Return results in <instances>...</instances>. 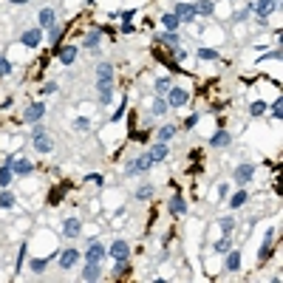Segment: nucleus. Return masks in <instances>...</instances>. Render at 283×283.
<instances>
[{
  "label": "nucleus",
  "mask_w": 283,
  "mask_h": 283,
  "mask_svg": "<svg viewBox=\"0 0 283 283\" xmlns=\"http://www.w3.org/2000/svg\"><path fill=\"white\" fill-rule=\"evenodd\" d=\"M153 156H150V150H145V153H139L136 159H130L128 164H125V176H142V173H148L150 167H153Z\"/></svg>",
  "instance_id": "1"
},
{
  "label": "nucleus",
  "mask_w": 283,
  "mask_h": 283,
  "mask_svg": "<svg viewBox=\"0 0 283 283\" xmlns=\"http://www.w3.org/2000/svg\"><path fill=\"white\" fill-rule=\"evenodd\" d=\"M277 6H280V0H258V3H252V14L258 17L255 23L266 26V17H269L272 12H277Z\"/></svg>",
  "instance_id": "2"
},
{
  "label": "nucleus",
  "mask_w": 283,
  "mask_h": 283,
  "mask_svg": "<svg viewBox=\"0 0 283 283\" xmlns=\"http://www.w3.org/2000/svg\"><path fill=\"white\" fill-rule=\"evenodd\" d=\"M173 14L179 17V23L181 26H190V23H196V6H193V0H179L176 3V9H173Z\"/></svg>",
  "instance_id": "3"
},
{
  "label": "nucleus",
  "mask_w": 283,
  "mask_h": 283,
  "mask_svg": "<svg viewBox=\"0 0 283 283\" xmlns=\"http://www.w3.org/2000/svg\"><path fill=\"white\" fill-rule=\"evenodd\" d=\"M82 258H85V264H102V261L108 258V246L99 244V241H91L88 249L82 252Z\"/></svg>",
  "instance_id": "4"
},
{
  "label": "nucleus",
  "mask_w": 283,
  "mask_h": 283,
  "mask_svg": "<svg viewBox=\"0 0 283 283\" xmlns=\"http://www.w3.org/2000/svg\"><path fill=\"white\" fill-rule=\"evenodd\" d=\"M252 179H255V164H252V161H244V164H238L232 170V181L238 187H246Z\"/></svg>",
  "instance_id": "5"
},
{
  "label": "nucleus",
  "mask_w": 283,
  "mask_h": 283,
  "mask_svg": "<svg viewBox=\"0 0 283 283\" xmlns=\"http://www.w3.org/2000/svg\"><path fill=\"white\" fill-rule=\"evenodd\" d=\"M164 99H167V108H184V105L190 102V91H184V88H179V85H173L170 91L164 93Z\"/></svg>",
  "instance_id": "6"
},
{
  "label": "nucleus",
  "mask_w": 283,
  "mask_h": 283,
  "mask_svg": "<svg viewBox=\"0 0 283 283\" xmlns=\"http://www.w3.org/2000/svg\"><path fill=\"white\" fill-rule=\"evenodd\" d=\"M45 116V102H31L23 111V125H37Z\"/></svg>",
  "instance_id": "7"
},
{
  "label": "nucleus",
  "mask_w": 283,
  "mask_h": 283,
  "mask_svg": "<svg viewBox=\"0 0 283 283\" xmlns=\"http://www.w3.org/2000/svg\"><path fill=\"white\" fill-rule=\"evenodd\" d=\"M116 82V68L113 62H99L97 65V85H113Z\"/></svg>",
  "instance_id": "8"
},
{
  "label": "nucleus",
  "mask_w": 283,
  "mask_h": 283,
  "mask_svg": "<svg viewBox=\"0 0 283 283\" xmlns=\"http://www.w3.org/2000/svg\"><path fill=\"white\" fill-rule=\"evenodd\" d=\"M20 45H26V49H40L43 45V29H26L23 34H20Z\"/></svg>",
  "instance_id": "9"
},
{
  "label": "nucleus",
  "mask_w": 283,
  "mask_h": 283,
  "mask_svg": "<svg viewBox=\"0 0 283 283\" xmlns=\"http://www.w3.org/2000/svg\"><path fill=\"white\" fill-rule=\"evenodd\" d=\"M108 255H111L113 261H130V244L125 238H116L108 246Z\"/></svg>",
  "instance_id": "10"
},
{
  "label": "nucleus",
  "mask_w": 283,
  "mask_h": 283,
  "mask_svg": "<svg viewBox=\"0 0 283 283\" xmlns=\"http://www.w3.org/2000/svg\"><path fill=\"white\" fill-rule=\"evenodd\" d=\"M80 249H74V246H68V249H60V269L62 272H71L77 266V261H80Z\"/></svg>",
  "instance_id": "11"
},
{
  "label": "nucleus",
  "mask_w": 283,
  "mask_h": 283,
  "mask_svg": "<svg viewBox=\"0 0 283 283\" xmlns=\"http://www.w3.org/2000/svg\"><path fill=\"white\" fill-rule=\"evenodd\" d=\"M167 209H170V216H176V218H184L187 213H190V204H187V198L181 196V193H176V196L170 198V204H167Z\"/></svg>",
  "instance_id": "12"
},
{
  "label": "nucleus",
  "mask_w": 283,
  "mask_h": 283,
  "mask_svg": "<svg viewBox=\"0 0 283 283\" xmlns=\"http://www.w3.org/2000/svg\"><path fill=\"white\" fill-rule=\"evenodd\" d=\"M207 145L209 148H216V150H227L229 145H232V136H229L227 130H216V133L207 139Z\"/></svg>",
  "instance_id": "13"
},
{
  "label": "nucleus",
  "mask_w": 283,
  "mask_h": 283,
  "mask_svg": "<svg viewBox=\"0 0 283 283\" xmlns=\"http://www.w3.org/2000/svg\"><path fill=\"white\" fill-rule=\"evenodd\" d=\"M77 54H80V49L77 45H60L57 49V60H60V65H74V60H77Z\"/></svg>",
  "instance_id": "14"
},
{
  "label": "nucleus",
  "mask_w": 283,
  "mask_h": 283,
  "mask_svg": "<svg viewBox=\"0 0 283 283\" xmlns=\"http://www.w3.org/2000/svg\"><path fill=\"white\" fill-rule=\"evenodd\" d=\"M37 23H40V29H43V31H49L51 26H57V12L51 6H43L37 12Z\"/></svg>",
  "instance_id": "15"
},
{
  "label": "nucleus",
  "mask_w": 283,
  "mask_h": 283,
  "mask_svg": "<svg viewBox=\"0 0 283 283\" xmlns=\"http://www.w3.org/2000/svg\"><path fill=\"white\" fill-rule=\"evenodd\" d=\"M102 37H105V29H99V26H93V29L85 34V40H82V45H85L88 51H91V49H99V45H102Z\"/></svg>",
  "instance_id": "16"
},
{
  "label": "nucleus",
  "mask_w": 283,
  "mask_h": 283,
  "mask_svg": "<svg viewBox=\"0 0 283 283\" xmlns=\"http://www.w3.org/2000/svg\"><path fill=\"white\" fill-rule=\"evenodd\" d=\"M12 170H14V176H31V173H34V164H31L26 156H14V159H12Z\"/></svg>",
  "instance_id": "17"
},
{
  "label": "nucleus",
  "mask_w": 283,
  "mask_h": 283,
  "mask_svg": "<svg viewBox=\"0 0 283 283\" xmlns=\"http://www.w3.org/2000/svg\"><path fill=\"white\" fill-rule=\"evenodd\" d=\"M62 235H65L68 241L80 238V235H82V221H80V218H68V221L62 224Z\"/></svg>",
  "instance_id": "18"
},
{
  "label": "nucleus",
  "mask_w": 283,
  "mask_h": 283,
  "mask_svg": "<svg viewBox=\"0 0 283 283\" xmlns=\"http://www.w3.org/2000/svg\"><path fill=\"white\" fill-rule=\"evenodd\" d=\"M224 258H227V261H224V272H238L241 269V249H235V246H232Z\"/></svg>",
  "instance_id": "19"
},
{
  "label": "nucleus",
  "mask_w": 283,
  "mask_h": 283,
  "mask_svg": "<svg viewBox=\"0 0 283 283\" xmlns=\"http://www.w3.org/2000/svg\"><path fill=\"white\" fill-rule=\"evenodd\" d=\"M99 277H102V266H99V264H85V266H82L80 280L91 283V280H99Z\"/></svg>",
  "instance_id": "20"
},
{
  "label": "nucleus",
  "mask_w": 283,
  "mask_h": 283,
  "mask_svg": "<svg viewBox=\"0 0 283 283\" xmlns=\"http://www.w3.org/2000/svg\"><path fill=\"white\" fill-rule=\"evenodd\" d=\"M156 40H159V43H164L167 49H179V45H181L179 31H159V34H156Z\"/></svg>",
  "instance_id": "21"
},
{
  "label": "nucleus",
  "mask_w": 283,
  "mask_h": 283,
  "mask_svg": "<svg viewBox=\"0 0 283 283\" xmlns=\"http://www.w3.org/2000/svg\"><path fill=\"white\" fill-rule=\"evenodd\" d=\"M34 150H37V153H51V150H54V142H51V136L49 133H40V136H34Z\"/></svg>",
  "instance_id": "22"
},
{
  "label": "nucleus",
  "mask_w": 283,
  "mask_h": 283,
  "mask_svg": "<svg viewBox=\"0 0 283 283\" xmlns=\"http://www.w3.org/2000/svg\"><path fill=\"white\" fill-rule=\"evenodd\" d=\"M150 156H153L156 164H159V161H164L167 156H170V148H167V142H153V145H150Z\"/></svg>",
  "instance_id": "23"
},
{
  "label": "nucleus",
  "mask_w": 283,
  "mask_h": 283,
  "mask_svg": "<svg viewBox=\"0 0 283 283\" xmlns=\"http://www.w3.org/2000/svg\"><path fill=\"white\" fill-rule=\"evenodd\" d=\"M246 201H249V190H246V187H241V190H235L232 196H229V209H241Z\"/></svg>",
  "instance_id": "24"
},
{
  "label": "nucleus",
  "mask_w": 283,
  "mask_h": 283,
  "mask_svg": "<svg viewBox=\"0 0 283 283\" xmlns=\"http://www.w3.org/2000/svg\"><path fill=\"white\" fill-rule=\"evenodd\" d=\"M113 85H97V99H99V105H102V108H108V105L113 102Z\"/></svg>",
  "instance_id": "25"
},
{
  "label": "nucleus",
  "mask_w": 283,
  "mask_h": 283,
  "mask_svg": "<svg viewBox=\"0 0 283 283\" xmlns=\"http://www.w3.org/2000/svg\"><path fill=\"white\" fill-rule=\"evenodd\" d=\"M193 6H196L198 17H209V14H216V3H213V0H193Z\"/></svg>",
  "instance_id": "26"
},
{
  "label": "nucleus",
  "mask_w": 283,
  "mask_h": 283,
  "mask_svg": "<svg viewBox=\"0 0 283 283\" xmlns=\"http://www.w3.org/2000/svg\"><path fill=\"white\" fill-rule=\"evenodd\" d=\"M159 23H161V29H164V31H179V29H181L179 17H176L173 12H164V14H161V20H159Z\"/></svg>",
  "instance_id": "27"
},
{
  "label": "nucleus",
  "mask_w": 283,
  "mask_h": 283,
  "mask_svg": "<svg viewBox=\"0 0 283 283\" xmlns=\"http://www.w3.org/2000/svg\"><path fill=\"white\" fill-rule=\"evenodd\" d=\"M272 241H275V229H269V232H266V238H264V244H261V252H258L261 261H269V255H272Z\"/></svg>",
  "instance_id": "28"
},
{
  "label": "nucleus",
  "mask_w": 283,
  "mask_h": 283,
  "mask_svg": "<svg viewBox=\"0 0 283 283\" xmlns=\"http://www.w3.org/2000/svg\"><path fill=\"white\" fill-rule=\"evenodd\" d=\"M62 34H65V26H51L49 31H45V43L49 45H57L62 40Z\"/></svg>",
  "instance_id": "29"
},
{
  "label": "nucleus",
  "mask_w": 283,
  "mask_h": 283,
  "mask_svg": "<svg viewBox=\"0 0 283 283\" xmlns=\"http://www.w3.org/2000/svg\"><path fill=\"white\" fill-rule=\"evenodd\" d=\"M176 133H179V128H176V125H161L159 133H156V142H167V145H170V139Z\"/></svg>",
  "instance_id": "30"
},
{
  "label": "nucleus",
  "mask_w": 283,
  "mask_h": 283,
  "mask_svg": "<svg viewBox=\"0 0 283 283\" xmlns=\"http://www.w3.org/2000/svg\"><path fill=\"white\" fill-rule=\"evenodd\" d=\"M196 54H198V60H201V62H216L218 57H221L216 49H209V45H198V51H196Z\"/></svg>",
  "instance_id": "31"
},
{
  "label": "nucleus",
  "mask_w": 283,
  "mask_h": 283,
  "mask_svg": "<svg viewBox=\"0 0 283 283\" xmlns=\"http://www.w3.org/2000/svg\"><path fill=\"white\" fill-rule=\"evenodd\" d=\"M12 181H14V170L9 164H0V190L12 187Z\"/></svg>",
  "instance_id": "32"
},
{
  "label": "nucleus",
  "mask_w": 283,
  "mask_h": 283,
  "mask_svg": "<svg viewBox=\"0 0 283 283\" xmlns=\"http://www.w3.org/2000/svg\"><path fill=\"white\" fill-rule=\"evenodd\" d=\"M14 204H17V196H14L9 187H6V190H0V209H12Z\"/></svg>",
  "instance_id": "33"
},
{
  "label": "nucleus",
  "mask_w": 283,
  "mask_h": 283,
  "mask_svg": "<svg viewBox=\"0 0 283 283\" xmlns=\"http://www.w3.org/2000/svg\"><path fill=\"white\" fill-rule=\"evenodd\" d=\"M49 264H51V255H45V258H34L29 264V269L34 272V275H43V272L49 269Z\"/></svg>",
  "instance_id": "34"
},
{
  "label": "nucleus",
  "mask_w": 283,
  "mask_h": 283,
  "mask_svg": "<svg viewBox=\"0 0 283 283\" xmlns=\"http://www.w3.org/2000/svg\"><path fill=\"white\" fill-rule=\"evenodd\" d=\"M153 193H156V187L153 184H142V187H136V201H150L153 198Z\"/></svg>",
  "instance_id": "35"
},
{
  "label": "nucleus",
  "mask_w": 283,
  "mask_h": 283,
  "mask_svg": "<svg viewBox=\"0 0 283 283\" xmlns=\"http://www.w3.org/2000/svg\"><path fill=\"white\" fill-rule=\"evenodd\" d=\"M167 111H170V108H167V99H164V97H156L150 113H153V116H167Z\"/></svg>",
  "instance_id": "36"
},
{
  "label": "nucleus",
  "mask_w": 283,
  "mask_h": 283,
  "mask_svg": "<svg viewBox=\"0 0 283 283\" xmlns=\"http://www.w3.org/2000/svg\"><path fill=\"white\" fill-rule=\"evenodd\" d=\"M153 88H156V97H164V93L173 88V80H170V77H159Z\"/></svg>",
  "instance_id": "37"
},
{
  "label": "nucleus",
  "mask_w": 283,
  "mask_h": 283,
  "mask_svg": "<svg viewBox=\"0 0 283 283\" xmlns=\"http://www.w3.org/2000/svg\"><path fill=\"white\" fill-rule=\"evenodd\" d=\"M218 229H221L224 235H232V229H235V218H232V216L218 218Z\"/></svg>",
  "instance_id": "38"
},
{
  "label": "nucleus",
  "mask_w": 283,
  "mask_h": 283,
  "mask_svg": "<svg viewBox=\"0 0 283 283\" xmlns=\"http://www.w3.org/2000/svg\"><path fill=\"white\" fill-rule=\"evenodd\" d=\"M213 249H216L218 255H227L229 249H232V241H229V235H224L221 241H216V246H213Z\"/></svg>",
  "instance_id": "39"
},
{
  "label": "nucleus",
  "mask_w": 283,
  "mask_h": 283,
  "mask_svg": "<svg viewBox=\"0 0 283 283\" xmlns=\"http://www.w3.org/2000/svg\"><path fill=\"white\" fill-rule=\"evenodd\" d=\"M249 14H252V3H246L241 12H235L232 14V23H244V20H249Z\"/></svg>",
  "instance_id": "40"
},
{
  "label": "nucleus",
  "mask_w": 283,
  "mask_h": 283,
  "mask_svg": "<svg viewBox=\"0 0 283 283\" xmlns=\"http://www.w3.org/2000/svg\"><path fill=\"white\" fill-rule=\"evenodd\" d=\"M280 62V45H275V49H272V51H266V54L264 57H258V62Z\"/></svg>",
  "instance_id": "41"
},
{
  "label": "nucleus",
  "mask_w": 283,
  "mask_h": 283,
  "mask_svg": "<svg viewBox=\"0 0 283 283\" xmlns=\"http://www.w3.org/2000/svg\"><path fill=\"white\" fill-rule=\"evenodd\" d=\"M266 111L272 113V119H280V116H283V99L277 97L275 102H272V108H266Z\"/></svg>",
  "instance_id": "42"
},
{
  "label": "nucleus",
  "mask_w": 283,
  "mask_h": 283,
  "mask_svg": "<svg viewBox=\"0 0 283 283\" xmlns=\"http://www.w3.org/2000/svg\"><path fill=\"white\" fill-rule=\"evenodd\" d=\"M264 113H266V102H261V99H258V102L249 105V116H264Z\"/></svg>",
  "instance_id": "43"
},
{
  "label": "nucleus",
  "mask_w": 283,
  "mask_h": 283,
  "mask_svg": "<svg viewBox=\"0 0 283 283\" xmlns=\"http://www.w3.org/2000/svg\"><path fill=\"white\" fill-rule=\"evenodd\" d=\"M130 272V261H113V275H128Z\"/></svg>",
  "instance_id": "44"
},
{
  "label": "nucleus",
  "mask_w": 283,
  "mask_h": 283,
  "mask_svg": "<svg viewBox=\"0 0 283 283\" xmlns=\"http://www.w3.org/2000/svg\"><path fill=\"white\" fill-rule=\"evenodd\" d=\"M71 128H74V130H91V119H88V116H77Z\"/></svg>",
  "instance_id": "45"
},
{
  "label": "nucleus",
  "mask_w": 283,
  "mask_h": 283,
  "mask_svg": "<svg viewBox=\"0 0 283 283\" xmlns=\"http://www.w3.org/2000/svg\"><path fill=\"white\" fill-rule=\"evenodd\" d=\"M12 60H9V57H0V77H9L12 74Z\"/></svg>",
  "instance_id": "46"
},
{
  "label": "nucleus",
  "mask_w": 283,
  "mask_h": 283,
  "mask_svg": "<svg viewBox=\"0 0 283 283\" xmlns=\"http://www.w3.org/2000/svg\"><path fill=\"white\" fill-rule=\"evenodd\" d=\"M40 93H43V97H54V93H57V82H54V80L43 82V88H40Z\"/></svg>",
  "instance_id": "47"
},
{
  "label": "nucleus",
  "mask_w": 283,
  "mask_h": 283,
  "mask_svg": "<svg viewBox=\"0 0 283 283\" xmlns=\"http://www.w3.org/2000/svg\"><path fill=\"white\" fill-rule=\"evenodd\" d=\"M85 181H91L93 187H102L105 184V179H102V173H88V179Z\"/></svg>",
  "instance_id": "48"
},
{
  "label": "nucleus",
  "mask_w": 283,
  "mask_h": 283,
  "mask_svg": "<svg viewBox=\"0 0 283 283\" xmlns=\"http://www.w3.org/2000/svg\"><path fill=\"white\" fill-rule=\"evenodd\" d=\"M198 122H201V113H190V116H187V122H184V128H187V130H193Z\"/></svg>",
  "instance_id": "49"
},
{
  "label": "nucleus",
  "mask_w": 283,
  "mask_h": 283,
  "mask_svg": "<svg viewBox=\"0 0 283 283\" xmlns=\"http://www.w3.org/2000/svg\"><path fill=\"white\" fill-rule=\"evenodd\" d=\"M133 17H136V9H128V12H119V20H122V23H130Z\"/></svg>",
  "instance_id": "50"
},
{
  "label": "nucleus",
  "mask_w": 283,
  "mask_h": 283,
  "mask_svg": "<svg viewBox=\"0 0 283 283\" xmlns=\"http://www.w3.org/2000/svg\"><path fill=\"white\" fill-rule=\"evenodd\" d=\"M125 108H128V102H125V99H122V105H119V108H116V113H113V116H111L113 122H119V119L125 116Z\"/></svg>",
  "instance_id": "51"
},
{
  "label": "nucleus",
  "mask_w": 283,
  "mask_h": 283,
  "mask_svg": "<svg viewBox=\"0 0 283 283\" xmlns=\"http://www.w3.org/2000/svg\"><path fill=\"white\" fill-rule=\"evenodd\" d=\"M119 31H122V34H136V26L133 23H122V26H119Z\"/></svg>",
  "instance_id": "52"
},
{
  "label": "nucleus",
  "mask_w": 283,
  "mask_h": 283,
  "mask_svg": "<svg viewBox=\"0 0 283 283\" xmlns=\"http://www.w3.org/2000/svg\"><path fill=\"white\" fill-rule=\"evenodd\" d=\"M227 193H229V184L221 181V184H218V198H227Z\"/></svg>",
  "instance_id": "53"
},
{
  "label": "nucleus",
  "mask_w": 283,
  "mask_h": 283,
  "mask_svg": "<svg viewBox=\"0 0 283 283\" xmlns=\"http://www.w3.org/2000/svg\"><path fill=\"white\" fill-rule=\"evenodd\" d=\"M9 3H14V6H26V3H31V0H9Z\"/></svg>",
  "instance_id": "54"
}]
</instances>
